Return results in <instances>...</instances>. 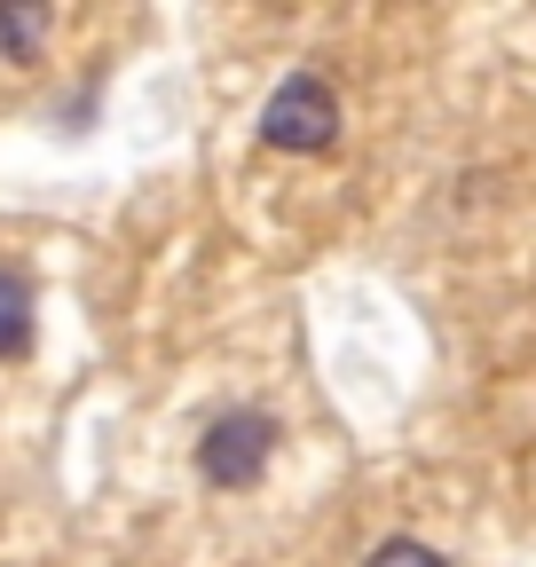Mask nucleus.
<instances>
[{
  "label": "nucleus",
  "instance_id": "nucleus-1",
  "mask_svg": "<svg viewBox=\"0 0 536 567\" xmlns=\"http://www.w3.org/2000/svg\"><path fill=\"white\" fill-rule=\"evenodd\" d=\"M260 142L285 151V158L331 151V142H340V95H331L316 71H292V80L268 95V111H260Z\"/></svg>",
  "mask_w": 536,
  "mask_h": 567
},
{
  "label": "nucleus",
  "instance_id": "nucleus-2",
  "mask_svg": "<svg viewBox=\"0 0 536 567\" xmlns=\"http://www.w3.org/2000/svg\"><path fill=\"white\" fill-rule=\"evenodd\" d=\"M277 457V417L268 410H221L197 442V481L206 488H252Z\"/></svg>",
  "mask_w": 536,
  "mask_h": 567
},
{
  "label": "nucleus",
  "instance_id": "nucleus-3",
  "mask_svg": "<svg viewBox=\"0 0 536 567\" xmlns=\"http://www.w3.org/2000/svg\"><path fill=\"white\" fill-rule=\"evenodd\" d=\"M32 354V284L17 268H0V363Z\"/></svg>",
  "mask_w": 536,
  "mask_h": 567
},
{
  "label": "nucleus",
  "instance_id": "nucleus-4",
  "mask_svg": "<svg viewBox=\"0 0 536 567\" xmlns=\"http://www.w3.org/2000/svg\"><path fill=\"white\" fill-rule=\"evenodd\" d=\"M40 40H48V9H40V0H0V63H32Z\"/></svg>",
  "mask_w": 536,
  "mask_h": 567
},
{
  "label": "nucleus",
  "instance_id": "nucleus-5",
  "mask_svg": "<svg viewBox=\"0 0 536 567\" xmlns=\"http://www.w3.org/2000/svg\"><path fill=\"white\" fill-rule=\"evenodd\" d=\"M363 567H450V559H442L434 544H419V536H386V544H379Z\"/></svg>",
  "mask_w": 536,
  "mask_h": 567
}]
</instances>
